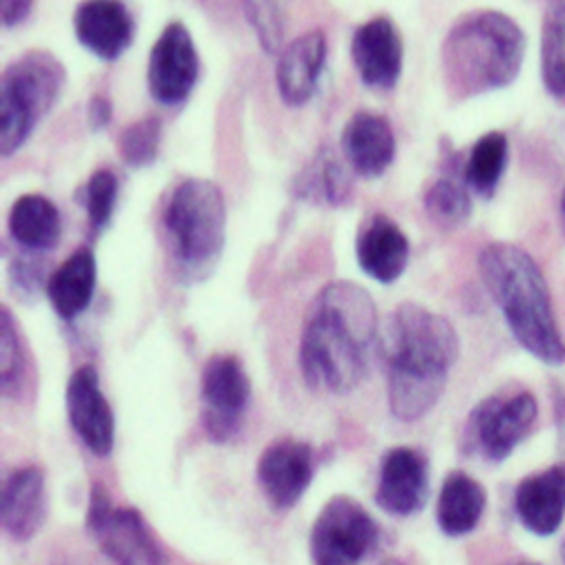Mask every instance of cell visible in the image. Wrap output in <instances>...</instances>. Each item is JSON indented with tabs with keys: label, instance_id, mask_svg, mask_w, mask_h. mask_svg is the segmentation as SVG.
<instances>
[{
	"label": "cell",
	"instance_id": "6da1fadb",
	"mask_svg": "<svg viewBox=\"0 0 565 565\" xmlns=\"http://www.w3.org/2000/svg\"><path fill=\"white\" fill-rule=\"evenodd\" d=\"M379 309L366 289L338 279L327 285L309 307L302 340L300 369L311 390L344 396L353 392L369 371Z\"/></svg>",
	"mask_w": 565,
	"mask_h": 565
},
{
	"label": "cell",
	"instance_id": "d6986e66",
	"mask_svg": "<svg viewBox=\"0 0 565 565\" xmlns=\"http://www.w3.org/2000/svg\"><path fill=\"white\" fill-rule=\"evenodd\" d=\"M344 159L355 174L375 179L390 170L396 159V135L387 117L355 113L342 130Z\"/></svg>",
	"mask_w": 565,
	"mask_h": 565
},
{
	"label": "cell",
	"instance_id": "836d02e7",
	"mask_svg": "<svg viewBox=\"0 0 565 565\" xmlns=\"http://www.w3.org/2000/svg\"><path fill=\"white\" fill-rule=\"evenodd\" d=\"M34 8V0H0V19L3 28L21 25Z\"/></svg>",
	"mask_w": 565,
	"mask_h": 565
},
{
	"label": "cell",
	"instance_id": "4dcf8cb0",
	"mask_svg": "<svg viewBox=\"0 0 565 565\" xmlns=\"http://www.w3.org/2000/svg\"><path fill=\"white\" fill-rule=\"evenodd\" d=\"M161 146V121L157 117H143L128 126L119 137V152L132 168L154 163Z\"/></svg>",
	"mask_w": 565,
	"mask_h": 565
},
{
	"label": "cell",
	"instance_id": "1f68e13d",
	"mask_svg": "<svg viewBox=\"0 0 565 565\" xmlns=\"http://www.w3.org/2000/svg\"><path fill=\"white\" fill-rule=\"evenodd\" d=\"M242 8L262 50L266 54H277L285 41V21H281L277 0H242Z\"/></svg>",
	"mask_w": 565,
	"mask_h": 565
},
{
	"label": "cell",
	"instance_id": "f35d334b",
	"mask_svg": "<svg viewBox=\"0 0 565 565\" xmlns=\"http://www.w3.org/2000/svg\"><path fill=\"white\" fill-rule=\"evenodd\" d=\"M516 565H541V563H536V561H523V563H516Z\"/></svg>",
	"mask_w": 565,
	"mask_h": 565
},
{
	"label": "cell",
	"instance_id": "7c38bea8",
	"mask_svg": "<svg viewBox=\"0 0 565 565\" xmlns=\"http://www.w3.org/2000/svg\"><path fill=\"white\" fill-rule=\"evenodd\" d=\"M316 449L298 438L270 443L257 462V483L273 510H291L300 503L316 477Z\"/></svg>",
	"mask_w": 565,
	"mask_h": 565
},
{
	"label": "cell",
	"instance_id": "4316f807",
	"mask_svg": "<svg viewBox=\"0 0 565 565\" xmlns=\"http://www.w3.org/2000/svg\"><path fill=\"white\" fill-rule=\"evenodd\" d=\"M541 74L552 97L565 102V0H554L543 19Z\"/></svg>",
	"mask_w": 565,
	"mask_h": 565
},
{
	"label": "cell",
	"instance_id": "4fadbf2b",
	"mask_svg": "<svg viewBox=\"0 0 565 565\" xmlns=\"http://www.w3.org/2000/svg\"><path fill=\"white\" fill-rule=\"evenodd\" d=\"M65 409L74 434L81 443L102 458L110 456L115 447V414L102 390L99 371L92 364L78 366L67 381Z\"/></svg>",
	"mask_w": 565,
	"mask_h": 565
},
{
	"label": "cell",
	"instance_id": "2e32d148",
	"mask_svg": "<svg viewBox=\"0 0 565 565\" xmlns=\"http://www.w3.org/2000/svg\"><path fill=\"white\" fill-rule=\"evenodd\" d=\"M78 43L102 61H117L135 39V21L121 0H83L74 12Z\"/></svg>",
	"mask_w": 565,
	"mask_h": 565
},
{
	"label": "cell",
	"instance_id": "ac0fdd59",
	"mask_svg": "<svg viewBox=\"0 0 565 565\" xmlns=\"http://www.w3.org/2000/svg\"><path fill=\"white\" fill-rule=\"evenodd\" d=\"M327 63V36L322 30L298 36L279 52L275 81L287 106L300 108L313 99L320 74Z\"/></svg>",
	"mask_w": 565,
	"mask_h": 565
},
{
	"label": "cell",
	"instance_id": "d6a6232c",
	"mask_svg": "<svg viewBox=\"0 0 565 565\" xmlns=\"http://www.w3.org/2000/svg\"><path fill=\"white\" fill-rule=\"evenodd\" d=\"M110 121H113V104L106 97H102V94H94V97L89 99V106H87L89 128L97 132V130L108 128Z\"/></svg>",
	"mask_w": 565,
	"mask_h": 565
},
{
	"label": "cell",
	"instance_id": "d4e9b609",
	"mask_svg": "<svg viewBox=\"0 0 565 565\" xmlns=\"http://www.w3.org/2000/svg\"><path fill=\"white\" fill-rule=\"evenodd\" d=\"M353 183L340 159L329 150L320 152L298 179V195L324 206H342L351 200Z\"/></svg>",
	"mask_w": 565,
	"mask_h": 565
},
{
	"label": "cell",
	"instance_id": "603a6c76",
	"mask_svg": "<svg viewBox=\"0 0 565 565\" xmlns=\"http://www.w3.org/2000/svg\"><path fill=\"white\" fill-rule=\"evenodd\" d=\"M486 488L465 472H451L440 486L436 501V523L447 536H465L475 532L486 514Z\"/></svg>",
	"mask_w": 565,
	"mask_h": 565
},
{
	"label": "cell",
	"instance_id": "9c48e42d",
	"mask_svg": "<svg viewBox=\"0 0 565 565\" xmlns=\"http://www.w3.org/2000/svg\"><path fill=\"white\" fill-rule=\"evenodd\" d=\"M381 530L366 508L349 494H335L320 510L311 534L313 565H360L379 543Z\"/></svg>",
	"mask_w": 565,
	"mask_h": 565
},
{
	"label": "cell",
	"instance_id": "3957f363",
	"mask_svg": "<svg viewBox=\"0 0 565 565\" xmlns=\"http://www.w3.org/2000/svg\"><path fill=\"white\" fill-rule=\"evenodd\" d=\"M479 270L514 340L543 364H563L565 342L536 259L514 244L494 242L481 250Z\"/></svg>",
	"mask_w": 565,
	"mask_h": 565
},
{
	"label": "cell",
	"instance_id": "f546056e",
	"mask_svg": "<svg viewBox=\"0 0 565 565\" xmlns=\"http://www.w3.org/2000/svg\"><path fill=\"white\" fill-rule=\"evenodd\" d=\"M119 195V179L113 170H97L83 188V206L94 235L104 233L115 215Z\"/></svg>",
	"mask_w": 565,
	"mask_h": 565
},
{
	"label": "cell",
	"instance_id": "277c9868",
	"mask_svg": "<svg viewBox=\"0 0 565 565\" xmlns=\"http://www.w3.org/2000/svg\"><path fill=\"white\" fill-rule=\"evenodd\" d=\"M525 56L523 30L501 12L483 10L462 17L440 52L445 87L454 99L508 87Z\"/></svg>",
	"mask_w": 565,
	"mask_h": 565
},
{
	"label": "cell",
	"instance_id": "5bb4252c",
	"mask_svg": "<svg viewBox=\"0 0 565 565\" xmlns=\"http://www.w3.org/2000/svg\"><path fill=\"white\" fill-rule=\"evenodd\" d=\"M429 499V462L412 447H394L381 460L375 505L392 516H414Z\"/></svg>",
	"mask_w": 565,
	"mask_h": 565
},
{
	"label": "cell",
	"instance_id": "cb8c5ba5",
	"mask_svg": "<svg viewBox=\"0 0 565 565\" xmlns=\"http://www.w3.org/2000/svg\"><path fill=\"white\" fill-rule=\"evenodd\" d=\"M61 213L43 195H23L10 211V235L28 250H52L61 239Z\"/></svg>",
	"mask_w": 565,
	"mask_h": 565
},
{
	"label": "cell",
	"instance_id": "e0dca14e",
	"mask_svg": "<svg viewBox=\"0 0 565 565\" xmlns=\"http://www.w3.org/2000/svg\"><path fill=\"white\" fill-rule=\"evenodd\" d=\"M514 514L534 536H552L565 521V465L534 472L514 490Z\"/></svg>",
	"mask_w": 565,
	"mask_h": 565
},
{
	"label": "cell",
	"instance_id": "e575fe53",
	"mask_svg": "<svg viewBox=\"0 0 565 565\" xmlns=\"http://www.w3.org/2000/svg\"><path fill=\"white\" fill-rule=\"evenodd\" d=\"M12 281L14 287L21 291V294H36L39 291V285H41V277H39V270L32 266V264H25V262H14L12 264Z\"/></svg>",
	"mask_w": 565,
	"mask_h": 565
},
{
	"label": "cell",
	"instance_id": "74e56055",
	"mask_svg": "<svg viewBox=\"0 0 565 565\" xmlns=\"http://www.w3.org/2000/svg\"><path fill=\"white\" fill-rule=\"evenodd\" d=\"M383 565H405L401 558H387Z\"/></svg>",
	"mask_w": 565,
	"mask_h": 565
},
{
	"label": "cell",
	"instance_id": "44dd1931",
	"mask_svg": "<svg viewBox=\"0 0 565 565\" xmlns=\"http://www.w3.org/2000/svg\"><path fill=\"white\" fill-rule=\"evenodd\" d=\"M358 266L381 285H394L409 264V239L387 215H373L355 242Z\"/></svg>",
	"mask_w": 565,
	"mask_h": 565
},
{
	"label": "cell",
	"instance_id": "f1b7e54d",
	"mask_svg": "<svg viewBox=\"0 0 565 565\" xmlns=\"http://www.w3.org/2000/svg\"><path fill=\"white\" fill-rule=\"evenodd\" d=\"M465 179L440 177L425 195V211L440 228H458L472 215V198H469Z\"/></svg>",
	"mask_w": 565,
	"mask_h": 565
},
{
	"label": "cell",
	"instance_id": "8fae6325",
	"mask_svg": "<svg viewBox=\"0 0 565 565\" xmlns=\"http://www.w3.org/2000/svg\"><path fill=\"white\" fill-rule=\"evenodd\" d=\"M200 78V54L191 32L179 21L154 41L148 58V87L161 106L183 104Z\"/></svg>",
	"mask_w": 565,
	"mask_h": 565
},
{
	"label": "cell",
	"instance_id": "ab89813d",
	"mask_svg": "<svg viewBox=\"0 0 565 565\" xmlns=\"http://www.w3.org/2000/svg\"><path fill=\"white\" fill-rule=\"evenodd\" d=\"M561 558H563V563H565V541H563V545H561Z\"/></svg>",
	"mask_w": 565,
	"mask_h": 565
},
{
	"label": "cell",
	"instance_id": "484cf974",
	"mask_svg": "<svg viewBox=\"0 0 565 565\" xmlns=\"http://www.w3.org/2000/svg\"><path fill=\"white\" fill-rule=\"evenodd\" d=\"M505 166H508V137L503 132H488L475 143L472 152H469L462 170V179L469 185V191H475L477 195L490 200L497 193Z\"/></svg>",
	"mask_w": 565,
	"mask_h": 565
},
{
	"label": "cell",
	"instance_id": "7a4b0ae2",
	"mask_svg": "<svg viewBox=\"0 0 565 565\" xmlns=\"http://www.w3.org/2000/svg\"><path fill=\"white\" fill-rule=\"evenodd\" d=\"M454 324L416 302H403L385 324L383 358L387 401L396 420H423L440 401L458 360Z\"/></svg>",
	"mask_w": 565,
	"mask_h": 565
},
{
	"label": "cell",
	"instance_id": "83f0119b",
	"mask_svg": "<svg viewBox=\"0 0 565 565\" xmlns=\"http://www.w3.org/2000/svg\"><path fill=\"white\" fill-rule=\"evenodd\" d=\"M0 364L3 396L17 398L28 381V351L19 322L8 307L0 309Z\"/></svg>",
	"mask_w": 565,
	"mask_h": 565
},
{
	"label": "cell",
	"instance_id": "ffe728a7",
	"mask_svg": "<svg viewBox=\"0 0 565 565\" xmlns=\"http://www.w3.org/2000/svg\"><path fill=\"white\" fill-rule=\"evenodd\" d=\"M47 492L43 469L28 465L12 472L0 497V521L14 541H30L45 523Z\"/></svg>",
	"mask_w": 565,
	"mask_h": 565
},
{
	"label": "cell",
	"instance_id": "30bf717a",
	"mask_svg": "<svg viewBox=\"0 0 565 565\" xmlns=\"http://www.w3.org/2000/svg\"><path fill=\"white\" fill-rule=\"evenodd\" d=\"M250 379L233 353H215L206 360L200 381L202 425L213 443L233 440L250 405Z\"/></svg>",
	"mask_w": 565,
	"mask_h": 565
},
{
	"label": "cell",
	"instance_id": "ba28073f",
	"mask_svg": "<svg viewBox=\"0 0 565 565\" xmlns=\"http://www.w3.org/2000/svg\"><path fill=\"white\" fill-rule=\"evenodd\" d=\"M87 530L115 565H170L137 508L113 505L102 483H94L87 505Z\"/></svg>",
	"mask_w": 565,
	"mask_h": 565
},
{
	"label": "cell",
	"instance_id": "5b68a950",
	"mask_svg": "<svg viewBox=\"0 0 565 565\" xmlns=\"http://www.w3.org/2000/svg\"><path fill=\"white\" fill-rule=\"evenodd\" d=\"M163 228L179 275H206L226 242V202L220 185L209 179L181 181L166 204Z\"/></svg>",
	"mask_w": 565,
	"mask_h": 565
},
{
	"label": "cell",
	"instance_id": "8992f818",
	"mask_svg": "<svg viewBox=\"0 0 565 565\" xmlns=\"http://www.w3.org/2000/svg\"><path fill=\"white\" fill-rule=\"evenodd\" d=\"M65 83L63 63L50 52H28L0 78V152H19L52 110Z\"/></svg>",
	"mask_w": 565,
	"mask_h": 565
},
{
	"label": "cell",
	"instance_id": "9a60e30c",
	"mask_svg": "<svg viewBox=\"0 0 565 565\" xmlns=\"http://www.w3.org/2000/svg\"><path fill=\"white\" fill-rule=\"evenodd\" d=\"M351 58L366 87L392 89L403 72L401 32L387 17L366 21L351 39Z\"/></svg>",
	"mask_w": 565,
	"mask_h": 565
},
{
	"label": "cell",
	"instance_id": "d590c367",
	"mask_svg": "<svg viewBox=\"0 0 565 565\" xmlns=\"http://www.w3.org/2000/svg\"><path fill=\"white\" fill-rule=\"evenodd\" d=\"M554 416H556L558 443L565 449V387L554 390Z\"/></svg>",
	"mask_w": 565,
	"mask_h": 565
},
{
	"label": "cell",
	"instance_id": "52a82bcc",
	"mask_svg": "<svg viewBox=\"0 0 565 565\" xmlns=\"http://www.w3.org/2000/svg\"><path fill=\"white\" fill-rule=\"evenodd\" d=\"M536 420L539 403L532 392L494 394L469 412L465 443L481 458L503 462L534 431Z\"/></svg>",
	"mask_w": 565,
	"mask_h": 565
},
{
	"label": "cell",
	"instance_id": "7402d4cb",
	"mask_svg": "<svg viewBox=\"0 0 565 565\" xmlns=\"http://www.w3.org/2000/svg\"><path fill=\"white\" fill-rule=\"evenodd\" d=\"M97 257L81 246L50 275L45 294L61 320L72 322L87 311L97 291Z\"/></svg>",
	"mask_w": 565,
	"mask_h": 565
},
{
	"label": "cell",
	"instance_id": "8d00e7d4",
	"mask_svg": "<svg viewBox=\"0 0 565 565\" xmlns=\"http://www.w3.org/2000/svg\"><path fill=\"white\" fill-rule=\"evenodd\" d=\"M561 226H563V235H565V191H563V200H561Z\"/></svg>",
	"mask_w": 565,
	"mask_h": 565
}]
</instances>
